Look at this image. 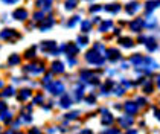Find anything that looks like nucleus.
<instances>
[{
	"label": "nucleus",
	"instance_id": "obj_1",
	"mask_svg": "<svg viewBox=\"0 0 160 134\" xmlns=\"http://www.w3.org/2000/svg\"><path fill=\"white\" fill-rule=\"evenodd\" d=\"M86 61L88 64H93V66H102L104 62H105V57L98 52L96 49H92V50H88L86 55Z\"/></svg>",
	"mask_w": 160,
	"mask_h": 134
},
{
	"label": "nucleus",
	"instance_id": "obj_2",
	"mask_svg": "<svg viewBox=\"0 0 160 134\" xmlns=\"http://www.w3.org/2000/svg\"><path fill=\"white\" fill-rule=\"evenodd\" d=\"M26 73H31V75H41L44 72V64L43 62H32V64H28L25 67Z\"/></svg>",
	"mask_w": 160,
	"mask_h": 134
},
{
	"label": "nucleus",
	"instance_id": "obj_3",
	"mask_svg": "<svg viewBox=\"0 0 160 134\" xmlns=\"http://www.w3.org/2000/svg\"><path fill=\"white\" fill-rule=\"evenodd\" d=\"M49 92L53 96H60V95H62L66 92V88H64V84H62L61 81H53L49 85Z\"/></svg>",
	"mask_w": 160,
	"mask_h": 134
},
{
	"label": "nucleus",
	"instance_id": "obj_4",
	"mask_svg": "<svg viewBox=\"0 0 160 134\" xmlns=\"http://www.w3.org/2000/svg\"><path fill=\"white\" fill-rule=\"evenodd\" d=\"M81 79L86 81V82H88V84H93V85L99 82V78L95 75V73L90 72V70H82V72H81Z\"/></svg>",
	"mask_w": 160,
	"mask_h": 134
},
{
	"label": "nucleus",
	"instance_id": "obj_5",
	"mask_svg": "<svg viewBox=\"0 0 160 134\" xmlns=\"http://www.w3.org/2000/svg\"><path fill=\"white\" fill-rule=\"evenodd\" d=\"M105 58L111 62H116L119 61L122 57H121V52L118 50L116 47H110V49H105Z\"/></svg>",
	"mask_w": 160,
	"mask_h": 134
},
{
	"label": "nucleus",
	"instance_id": "obj_6",
	"mask_svg": "<svg viewBox=\"0 0 160 134\" xmlns=\"http://www.w3.org/2000/svg\"><path fill=\"white\" fill-rule=\"evenodd\" d=\"M139 9H140V3L136 2V0L130 2V3H127V6H125V12H127L128 15H134Z\"/></svg>",
	"mask_w": 160,
	"mask_h": 134
},
{
	"label": "nucleus",
	"instance_id": "obj_7",
	"mask_svg": "<svg viewBox=\"0 0 160 134\" xmlns=\"http://www.w3.org/2000/svg\"><path fill=\"white\" fill-rule=\"evenodd\" d=\"M118 122H119V125H121V128H130L133 123H134V119H133V116H121L119 119H118Z\"/></svg>",
	"mask_w": 160,
	"mask_h": 134
},
{
	"label": "nucleus",
	"instance_id": "obj_8",
	"mask_svg": "<svg viewBox=\"0 0 160 134\" xmlns=\"http://www.w3.org/2000/svg\"><path fill=\"white\" fill-rule=\"evenodd\" d=\"M28 15H29V12H28V9H25V8H18V9H15L12 14L14 18H15V20H20V22H25L26 18H28Z\"/></svg>",
	"mask_w": 160,
	"mask_h": 134
},
{
	"label": "nucleus",
	"instance_id": "obj_9",
	"mask_svg": "<svg viewBox=\"0 0 160 134\" xmlns=\"http://www.w3.org/2000/svg\"><path fill=\"white\" fill-rule=\"evenodd\" d=\"M143 26H145L143 18H136V20H133V22H130V29H131L133 32H140Z\"/></svg>",
	"mask_w": 160,
	"mask_h": 134
},
{
	"label": "nucleus",
	"instance_id": "obj_10",
	"mask_svg": "<svg viewBox=\"0 0 160 134\" xmlns=\"http://www.w3.org/2000/svg\"><path fill=\"white\" fill-rule=\"evenodd\" d=\"M0 37L3 38V40H15V38H18V34L14 31V29H3L2 32H0Z\"/></svg>",
	"mask_w": 160,
	"mask_h": 134
},
{
	"label": "nucleus",
	"instance_id": "obj_11",
	"mask_svg": "<svg viewBox=\"0 0 160 134\" xmlns=\"http://www.w3.org/2000/svg\"><path fill=\"white\" fill-rule=\"evenodd\" d=\"M123 108H125V111H127V113H128L130 116H133V114H136V113H137V110H139V105H137L136 102H133V101H128V102H125Z\"/></svg>",
	"mask_w": 160,
	"mask_h": 134
},
{
	"label": "nucleus",
	"instance_id": "obj_12",
	"mask_svg": "<svg viewBox=\"0 0 160 134\" xmlns=\"http://www.w3.org/2000/svg\"><path fill=\"white\" fill-rule=\"evenodd\" d=\"M57 49V41H43L41 43V50L46 53H52Z\"/></svg>",
	"mask_w": 160,
	"mask_h": 134
},
{
	"label": "nucleus",
	"instance_id": "obj_13",
	"mask_svg": "<svg viewBox=\"0 0 160 134\" xmlns=\"http://www.w3.org/2000/svg\"><path fill=\"white\" fill-rule=\"evenodd\" d=\"M62 49L66 50V55H67V57H75V55L78 53V50H79V47H78V46H75L73 43H67Z\"/></svg>",
	"mask_w": 160,
	"mask_h": 134
},
{
	"label": "nucleus",
	"instance_id": "obj_14",
	"mask_svg": "<svg viewBox=\"0 0 160 134\" xmlns=\"http://www.w3.org/2000/svg\"><path fill=\"white\" fill-rule=\"evenodd\" d=\"M101 113L104 114V116H102V125H107V127H108V125H111V123H113V121H114V117H113L110 113H108V110L102 108V110H101Z\"/></svg>",
	"mask_w": 160,
	"mask_h": 134
},
{
	"label": "nucleus",
	"instance_id": "obj_15",
	"mask_svg": "<svg viewBox=\"0 0 160 134\" xmlns=\"http://www.w3.org/2000/svg\"><path fill=\"white\" fill-rule=\"evenodd\" d=\"M53 24H55V18H52V17L43 18V23H41V26H40V29H41L43 32H46V31H49Z\"/></svg>",
	"mask_w": 160,
	"mask_h": 134
},
{
	"label": "nucleus",
	"instance_id": "obj_16",
	"mask_svg": "<svg viewBox=\"0 0 160 134\" xmlns=\"http://www.w3.org/2000/svg\"><path fill=\"white\" fill-rule=\"evenodd\" d=\"M37 6L43 11H50L52 8V0H37Z\"/></svg>",
	"mask_w": 160,
	"mask_h": 134
},
{
	"label": "nucleus",
	"instance_id": "obj_17",
	"mask_svg": "<svg viewBox=\"0 0 160 134\" xmlns=\"http://www.w3.org/2000/svg\"><path fill=\"white\" fill-rule=\"evenodd\" d=\"M119 43H121V46H123V47H127V49H131L134 46V41L131 38H128V37H121L119 38Z\"/></svg>",
	"mask_w": 160,
	"mask_h": 134
},
{
	"label": "nucleus",
	"instance_id": "obj_18",
	"mask_svg": "<svg viewBox=\"0 0 160 134\" xmlns=\"http://www.w3.org/2000/svg\"><path fill=\"white\" fill-rule=\"evenodd\" d=\"M160 6V0H148L147 2V14H151V11H154L156 8Z\"/></svg>",
	"mask_w": 160,
	"mask_h": 134
},
{
	"label": "nucleus",
	"instance_id": "obj_19",
	"mask_svg": "<svg viewBox=\"0 0 160 134\" xmlns=\"http://www.w3.org/2000/svg\"><path fill=\"white\" fill-rule=\"evenodd\" d=\"M143 44H147L148 52H154V50L157 49V43H156V40H154V38H151V37L145 40V43H143Z\"/></svg>",
	"mask_w": 160,
	"mask_h": 134
},
{
	"label": "nucleus",
	"instance_id": "obj_20",
	"mask_svg": "<svg viewBox=\"0 0 160 134\" xmlns=\"http://www.w3.org/2000/svg\"><path fill=\"white\" fill-rule=\"evenodd\" d=\"M62 72H64V64L61 61L52 62V73H62Z\"/></svg>",
	"mask_w": 160,
	"mask_h": 134
},
{
	"label": "nucleus",
	"instance_id": "obj_21",
	"mask_svg": "<svg viewBox=\"0 0 160 134\" xmlns=\"http://www.w3.org/2000/svg\"><path fill=\"white\" fill-rule=\"evenodd\" d=\"M84 97V87L82 85H75V99L76 101H81Z\"/></svg>",
	"mask_w": 160,
	"mask_h": 134
},
{
	"label": "nucleus",
	"instance_id": "obj_22",
	"mask_svg": "<svg viewBox=\"0 0 160 134\" xmlns=\"http://www.w3.org/2000/svg\"><path fill=\"white\" fill-rule=\"evenodd\" d=\"M104 9H105L107 12H111V14H118V12L121 11V5H118V3H111V5L104 6Z\"/></svg>",
	"mask_w": 160,
	"mask_h": 134
},
{
	"label": "nucleus",
	"instance_id": "obj_23",
	"mask_svg": "<svg viewBox=\"0 0 160 134\" xmlns=\"http://www.w3.org/2000/svg\"><path fill=\"white\" fill-rule=\"evenodd\" d=\"M60 105H61L62 108H69V107L72 105V97H70V96H67V95H62L61 102H60Z\"/></svg>",
	"mask_w": 160,
	"mask_h": 134
},
{
	"label": "nucleus",
	"instance_id": "obj_24",
	"mask_svg": "<svg viewBox=\"0 0 160 134\" xmlns=\"http://www.w3.org/2000/svg\"><path fill=\"white\" fill-rule=\"evenodd\" d=\"M111 27H113V22H111V20H107V22H102V23H101L99 31H101V32H108Z\"/></svg>",
	"mask_w": 160,
	"mask_h": 134
},
{
	"label": "nucleus",
	"instance_id": "obj_25",
	"mask_svg": "<svg viewBox=\"0 0 160 134\" xmlns=\"http://www.w3.org/2000/svg\"><path fill=\"white\" fill-rule=\"evenodd\" d=\"M142 60H143V57L140 55V53H134V55H131V58H130V62L131 64H134L136 67L142 62Z\"/></svg>",
	"mask_w": 160,
	"mask_h": 134
},
{
	"label": "nucleus",
	"instance_id": "obj_26",
	"mask_svg": "<svg viewBox=\"0 0 160 134\" xmlns=\"http://www.w3.org/2000/svg\"><path fill=\"white\" fill-rule=\"evenodd\" d=\"M28 97H31V90L29 88H23L18 92V101H26Z\"/></svg>",
	"mask_w": 160,
	"mask_h": 134
},
{
	"label": "nucleus",
	"instance_id": "obj_27",
	"mask_svg": "<svg viewBox=\"0 0 160 134\" xmlns=\"http://www.w3.org/2000/svg\"><path fill=\"white\" fill-rule=\"evenodd\" d=\"M143 92L147 95H151L154 92V85H152V81H145L143 82Z\"/></svg>",
	"mask_w": 160,
	"mask_h": 134
},
{
	"label": "nucleus",
	"instance_id": "obj_28",
	"mask_svg": "<svg viewBox=\"0 0 160 134\" xmlns=\"http://www.w3.org/2000/svg\"><path fill=\"white\" fill-rule=\"evenodd\" d=\"M76 5H78V0H66V3H64V8L67 9V11H72L76 8Z\"/></svg>",
	"mask_w": 160,
	"mask_h": 134
},
{
	"label": "nucleus",
	"instance_id": "obj_29",
	"mask_svg": "<svg viewBox=\"0 0 160 134\" xmlns=\"http://www.w3.org/2000/svg\"><path fill=\"white\" fill-rule=\"evenodd\" d=\"M12 119V114L9 113V111H2V116H0V121L6 122V123H9Z\"/></svg>",
	"mask_w": 160,
	"mask_h": 134
},
{
	"label": "nucleus",
	"instance_id": "obj_30",
	"mask_svg": "<svg viewBox=\"0 0 160 134\" xmlns=\"http://www.w3.org/2000/svg\"><path fill=\"white\" fill-rule=\"evenodd\" d=\"M20 62V57L17 55V53H12L11 57H9V60H8V64L9 66H15V64H18Z\"/></svg>",
	"mask_w": 160,
	"mask_h": 134
},
{
	"label": "nucleus",
	"instance_id": "obj_31",
	"mask_svg": "<svg viewBox=\"0 0 160 134\" xmlns=\"http://www.w3.org/2000/svg\"><path fill=\"white\" fill-rule=\"evenodd\" d=\"M92 29V22L90 20H84L82 23H81V31L82 32H88Z\"/></svg>",
	"mask_w": 160,
	"mask_h": 134
},
{
	"label": "nucleus",
	"instance_id": "obj_32",
	"mask_svg": "<svg viewBox=\"0 0 160 134\" xmlns=\"http://www.w3.org/2000/svg\"><path fill=\"white\" fill-rule=\"evenodd\" d=\"M113 93H114V95H118V96H122L123 93H125V88L121 87V85L114 84V87H113Z\"/></svg>",
	"mask_w": 160,
	"mask_h": 134
},
{
	"label": "nucleus",
	"instance_id": "obj_33",
	"mask_svg": "<svg viewBox=\"0 0 160 134\" xmlns=\"http://www.w3.org/2000/svg\"><path fill=\"white\" fill-rule=\"evenodd\" d=\"M79 18H81L79 15H73V17H72V18H70L69 22H67V26H69V27H73L75 24H76L78 22H79Z\"/></svg>",
	"mask_w": 160,
	"mask_h": 134
},
{
	"label": "nucleus",
	"instance_id": "obj_34",
	"mask_svg": "<svg viewBox=\"0 0 160 134\" xmlns=\"http://www.w3.org/2000/svg\"><path fill=\"white\" fill-rule=\"evenodd\" d=\"M25 57L29 60V58H35V47H31V49H28L26 50V53H25Z\"/></svg>",
	"mask_w": 160,
	"mask_h": 134
},
{
	"label": "nucleus",
	"instance_id": "obj_35",
	"mask_svg": "<svg viewBox=\"0 0 160 134\" xmlns=\"http://www.w3.org/2000/svg\"><path fill=\"white\" fill-rule=\"evenodd\" d=\"M43 18H44V12L43 11L34 14V20H35V22H43Z\"/></svg>",
	"mask_w": 160,
	"mask_h": 134
},
{
	"label": "nucleus",
	"instance_id": "obj_36",
	"mask_svg": "<svg viewBox=\"0 0 160 134\" xmlns=\"http://www.w3.org/2000/svg\"><path fill=\"white\" fill-rule=\"evenodd\" d=\"M87 43H88V38H87L86 35L78 37V44H79V46H86Z\"/></svg>",
	"mask_w": 160,
	"mask_h": 134
},
{
	"label": "nucleus",
	"instance_id": "obj_37",
	"mask_svg": "<svg viewBox=\"0 0 160 134\" xmlns=\"http://www.w3.org/2000/svg\"><path fill=\"white\" fill-rule=\"evenodd\" d=\"M79 116V111H72V113H69V114H66V119H69V121H73Z\"/></svg>",
	"mask_w": 160,
	"mask_h": 134
},
{
	"label": "nucleus",
	"instance_id": "obj_38",
	"mask_svg": "<svg viewBox=\"0 0 160 134\" xmlns=\"http://www.w3.org/2000/svg\"><path fill=\"white\" fill-rule=\"evenodd\" d=\"M14 95V88L12 87H8L3 93H2V96H5V97H9V96H12Z\"/></svg>",
	"mask_w": 160,
	"mask_h": 134
},
{
	"label": "nucleus",
	"instance_id": "obj_39",
	"mask_svg": "<svg viewBox=\"0 0 160 134\" xmlns=\"http://www.w3.org/2000/svg\"><path fill=\"white\" fill-rule=\"evenodd\" d=\"M156 24H157V20H156V18L152 17V18H149L147 23H145V26H147V27H154Z\"/></svg>",
	"mask_w": 160,
	"mask_h": 134
},
{
	"label": "nucleus",
	"instance_id": "obj_40",
	"mask_svg": "<svg viewBox=\"0 0 160 134\" xmlns=\"http://www.w3.org/2000/svg\"><path fill=\"white\" fill-rule=\"evenodd\" d=\"M101 134H121V131H119V130H116V128H108V130L102 131Z\"/></svg>",
	"mask_w": 160,
	"mask_h": 134
},
{
	"label": "nucleus",
	"instance_id": "obj_41",
	"mask_svg": "<svg viewBox=\"0 0 160 134\" xmlns=\"http://www.w3.org/2000/svg\"><path fill=\"white\" fill-rule=\"evenodd\" d=\"M104 9V6H101V5H93V6H90V12H99Z\"/></svg>",
	"mask_w": 160,
	"mask_h": 134
},
{
	"label": "nucleus",
	"instance_id": "obj_42",
	"mask_svg": "<svg viewBox=\"0 0 160 134\" xmlns=\"http://www.w3.org/2000/svg\"><path fill=\"white\" fill-rule=\"evenodd\" d=\"M93 49H96V50H98V52H101L102 55H105V47H104L102 44H99V43H96V44H95V47H93Z\"/></svg>",
	"mask_w": 160,
	"mask_h": 134
},
{
	"label": "nucleus",
	"instance_id": "obj_43",
	"mask_svg": "<svg viewBox=\"0 0 160 134\" xmlns=\"http://www.w3.org/2000/svg\"><path fill=\"white\" fill-rule=\"evenodd\" d=\"M86 102L88 104V105H93V104L96 102V97H95V96H92V95H90V96H87V97H86Z\"/></svg>",
	"mask_w": 160,
	"mask_h": 134
},
{
	"label": "nucleus",
	"instance_id": "obj_44",
	"mask_svg": "<svg viewBox=\"0 0 160 134\" xmlns=\"http://www.w3.org/2000/svg\"><path fill=\"white\" fill-rule=\"evenodd\" d=\"M137 105H140V107H143L145 104H147V99L145 97H137V102H136Z\"/></svg>",
	"mask_w": 160,
	"mask_h": 134
},
{
	"label": "nucleus",
	"instance_id": "obj_45",
	"mask_svg": "<svg viewBox=\"0 0 160 134\" xmlns=\"http://www.w3.org/2000/svg\"><path fill=\"white\" fill-rule=\"evenodd\" d=\"M3 3H6V5H14V3H18L20 0H2Z\"/></svg>",
	"mask_w": 160,
	"mask_h": 134
},
{
	"label": "nucleus",
	"instance_id": "obj_46",
	"mask_svg": "<svg viewBox=\"0 0 160 134\" xmlns=\"http://www.w3.org/2000/svg\"><path fill=\"white\" fill-rule=\"evenodd\" d=\"M43 101V95H38V96H35V99H34V104H40Z\"/></svg>",
	"mask_w": 160,
	"mask_h": 134
},
{
	"label": "nucleus",
	"instance_id": "obj_47",
	"mask_svg": "<svg viewBox=\"0 0 160 134\" xmlns=\"http://www.w3.org/2000/svg\"><path fill=\"white\" fill-rule=\"evenodd\" d=\"M122 85H123V88H127V87H131V82H130V81H125V79H123V81H122Z\"/></svg>",
	"mask_w": 160,
	"mask_h": 134
},
{
	"label": "nucleus",
	"instance_id": "obj_48",
	"mask_svg": "<svg viewBox=\"0 0 160 134\" xmlns=\"http://www.w3.org/2000/svg\"><path fill=\"white\" fill-rule=\"evenodd\" d=\"M78 134H93V133H92V130H87V128H86V130H82V131H79V133H78Z\"/></svg>",
	"mask_w": 160,
	"mask_h": 134
},
{
	"label": "nucleus",
	"instance_id": "obj_49",
	"mask_svg": "<svg viewBox=\"0 0 160 134\" xmlns=\"http://www.w3.org/2000/svg\"><path fill=\"white\" fill-rule=\"evenodd\" d=\"M5 108H6V104L5 102H0V111H3Z\"/></svg>",
	"mask_w": 160,
	"mask_h": 134
},
{
	"label": "nucleus",
	"instance_id": "obj_50",
	"mask_svg": "<svg viewBox=\"0 0 160 134\" xmlns=\"http://www.w3.org/2000/svg\"><path fill=\"white\" fill-rule=\"evenodd\" d=\"M154 111H156V117L160 121V111H159V110H156V108H154Z\"/></svg>",
	"mask_w": 160,
	"mask_h": 134
},
{
	"label": "nucleus",
	"instance_id": "obj_51",
	"mask_svg": "<svg viewBox=\"0 0 160 134\" xmlns=\"http://www.w3.org/2000/svg\"><path fill=\"white\" fill-rule=\"evenodd\" d=\"M17 127H20V121H15V122H14V128H17Z\"/></svg>",
	"mask_w": 160,
	"mask_h": 134
},
{
	"label": "nucleus",
	"instance_id": "obj_52",
	"mask_svg": "<svg viewBox=\"0 0 160 134\" xmlns=\"http://www.w3.org/2000/svg\"><path fill=\"white\" fill-rule=\"evenodd\" d=\"M127 134H137V131H136V130H130Z\"/></svg>",
	"mask_w": 160,
	"mask_h": 134
},
{
	"label": "nucleus",
	"instance_id": "obj_53",
	"mask_svg": "<svg viewBox=\"0 0 160 134\" xmlns=\"http://www.w3.org/2000/svg\"><path fill=\"white\" fill-rule=\"evenodd\" d=\"M157 85H159V88H160V76L157 78Z\"/></svg>",
	"mask_w": 160,
	"mask_h": 134
},
{
	"label": "nucleus",
	"instance_id": "obj_54",
	"mask_svg": "<svg viewBox=\"0 0 160 134\" xmlns=\"http://www.w3.org/2000/svg\"><path fill=\"white\" fill-rule=\"evenodd\" d=\"M0 87H2V81H0Z\"/></svg>",
	"mask_w": 160,
	"mask_h": 134
}]
</instances>
